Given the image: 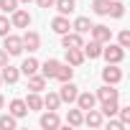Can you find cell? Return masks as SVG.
Segmentation results:
<instances>
[{
    "instance_id": "obj_30",
    "label": "cell",
    "mask_w": 130,
    "mask_h": 130,
    "mask_svg": "<svg viewBox=\"0 0 130 130\" xmlns=\"http://www.w3.org/2000/svg\"><path fill=\"white\" fill-rule=\"evenodd\" d=\"M18 125V117H13L10 112L8 115H0V130H13Z\"/></svg>"
},
{
    "instance_id": "obj_39",
    "label": "cell",
    "mask_w": 130,
    "mask_h": 130,
    "mask_svg": "<svg viewBox=\"0 0 130 130\" xmlns=\"http://www.w3.org/2000/svg\"><path fill=\"white\" fill-rule=\"evenodd\" d=\"M18 3H33V0H18Z\"/></svg>"
},
{
    "instance_id": "obj_12",
    "label": "cell",
    "mask_w": 130,
    "mask_h": 130,
    "mask_svg": "<svg viewBox=\"0 0 130 130\" xmlns=\"http://www.w3.org/2000/svg\"><path fill=\"white\" fill-rule=\"evenodd\" d=\"M74 102H77V107H79V110H92V107L97 105V97H94L92 92H79Z\"/></svg>"
},
{
    "instance_id": "obj_23",
    "label": "cell",
    "mask_w": 130,
    "mask_h": 130,
    "mask_svg": "<svg viewBox=\"0 0 130 130\" xmlns=\"http://www.w3.org/2000/svg\"><path fill=\"white\" fill-rule=\"evenodd\" d=\"M72 28H74L77 33H82V36H84V33H89V28H92V21H89L87 15H79V18L72 23Z\"/></svg>"
},
{
    "instance_id": "obj_29",
    "label": "cell",
    "mask_w": 130,
    "mask_h": 130,
    "mask_svg": "<svg viewBox=\"0 0 130 130\" xmlns=\"http://www.w3.org/2000/svg\"><path fill=\"white\" fill-rule=\"evenodd\" d=\"M110 3H112V0H92V10H94L97 15H107Z\"/></svg>"
},
{
    "instance_id": "obj_24",
    "label": "cell",
    "mask_w": 130,
    "mask_h": 130,
    "mask_svg": "<svg viewBox=\"0 0 130 130\" xmlns=\"http://www.w3.org/2000/svg\"><path fill=\"white\" fill-rule=\"evenodd\" d=\"M82 120H84V110H79V107H77V110H69V112H67V122H69L72 127H79V125H82Z\"/></svg>"
},
{
    "instance_id": "obj_1",
    "label": "cell",
    "mask_w": 130,
    "mask_h": 130,
    "mask_svg": "<svg viewBox=\"0 0 130 130\" xmlns=\"http://www.w3.org/2000/svg\"><path fill=\"white\" fill-rule=\"evenodd\" d=\"M100 56H105V61H107V64H120V61L125 59V48H122L120 43L107 41V43L102 46V54H100Z\"/></svg>"
},
{
    "instance_id": "obj_40",
    "label": "cell",
    "mask_w": 130,
    "mask_h": 130,
    "mask_svg": "<svg viewBox=\"0 0 130 130\" xmlns=\"http://www.w3.org/2000/svg\"><path fill=\"white\" fill-rule=\"evenodd\" d=\"M0 84H3V79H0Z\"/></svg>"
},
{
    "instance_id": "obj_11",
    "label": "cell",
    "mask_w": 130,
    "mask_h": 130,
    "mask_svg": "<svg viewBox=\"0 0 130 130\" xmlns=\"http://www.w3.org/2000/svg\"><path fill=\"white\" fill-rule=\"evenodd\" d=\"M59 125H61V120H59L56 110H48V112L41 115V127H43V130H56Z\"/></svg>"
},
{
    "instance_id": "obj_36",
    "label": "cell",
    "mask_w": 130,
    "mask_h": 130,
    "mask_svg": "<svg viewBox=\"0 0 130 130\" xmlns=\"http://www.w3.org/2000/svg\"><path fill=\"white\" fill-rule=\"evenodd\" d=\"M5 64H8V51H5V48H0V69H3Z\"/></svg>"
},
{
    "instance_id": "obj_25",
    "label": "cell",
    "mask_w": 130,
    "mask_h": 130,
    "mask_svg": "<svg viewBox=\"0 0 130 130\" xmlns=\"http://www.w3.org/2000/svg\"><path fill=\"white\" fill-rule=\"evenodd\" d=\"M38 72V61L33 59V56H28L23 64H21V74H26V77H31V74H36Z\"/></svg>"
},
{
    "instance_id": "obj_21",
    "label": "cell",
    "mask_w": 130,
    "mask_h": 130,
    "mask_svg": "<svg viewBox=\"0 0 130 130\" xmlns=\"http://www.w3.org/2000/svg\"><path fill=\"white\" fill-rule=\"evenodd\" d=\"M8 112H10L13 117H26V115H28V107H26L23 100H13L10 107H8Z\"/></svg>"
},
{
    "instance_id": "obj_3",
    "label": "cell",
    "mask_w": 130,
    "mask_h": 130,
    "mask_svg": "<svg viewBox=\"0 0 130 130\" xmlns=\"http://www.w3.org/2000/svg\"><path fill=\"white\" fill-rule=\"evenodd\" d=\"M77 94H79V89H77V84L69 79V82H61V89H59V100L61 102H67V105H72L74 100H77Z\"/></svg>"
},
{
    "instance_id": "obj_27",
    "label": "cell",
    "mask_w": 130,
    "mask_h": 130,
    "mask_svg": "<svg viewBox=\"0 0 130 130\" xmlns=\"http://www.w3.org/2000/svg\"><path fill=\"white\" fill-rule=\"evenodd\" d=\"M59 105H61L59 92H48V94L43 97V107H46V110H59Z\"/></svg>"
},
{
    "instance_id": "obj_4",
    "label": "cell",
    "mask_w": 130,
    "mask_h": 130,
    "mask_svg": "<svg viewBox=\"0 0 130 130\" xmlns=\"http://www.w3.org/2000/svg\"><path fill=\"white\" fill-rule=\"evenodd\" d=\"M102 82L105 84H120L122 82V72L117 64H107V67L102 69Z\"/></svg>"
},
{
    "instance_id": "obj_35",
    "label": "cell",
    "mask_w": 130,
    "mask_h": 130,
    "mask_svg": "<svg viewBox=\"0 0 130 130\" xmlns=\"http://www.w3.org/2000/svg\"><path fill=\"white\" fill-rule=\"evenodd\" d=\"M36 5L43 8V10H48V8H54V0H36Z\"/></svg>"
},
{
    "instance_id": "obj_10",
    "label": "cell",
    "mask_w": 130,
    "mask_h": 130,
    "mask_svg": "<svg viewBox=\"0 0 130 130\" xmlns=\"http://www.w3.org/2000/svg\"><path fill=\"white\" fill-rule=\"evenodd\" d=\"M84 112H87V115H84V120H82L84 125H89V127H102L105 115H102L100 110H94V107H92V110H84Z\"/></svg>"
},
{
    "instance_id": "obj_28",
    "label": "cell",
    "mask_w": 130,
    "mask_h": 130,
    "mask_svg": "<svg viewBox=\"0 0 130 130\" xmlns=\"http://www.w3.org/2000/svg\"><path fill=\"white\" fill-rule=\"evenodd\" d=\"M117 107H120L117 100H110V102H102V110H100V112H102L105 117H115V115H117Z\"/></svg>"
},
{
    "instance_id": "obj_17",
    "label": "cell",
    "mask_w": 130,
    "mask_h": 130,
    "mask_svg": "<svg viewBox=\"0 0 130 130\" xmlns=\"http://www.w3.org/2000/svg\"><path fill=\"white\" fill-rule=\"evenodd\" d=\"M69 28H72V23H69V18H67V15H56V18L51 21V31H54V33H59V36H61V33H67Z\"/></svg>"
},
{
    "instance_id": "obj_32",
    "label": "cell",
    "mask_w": 130,
    "mask_h": 130,
    "mask_svg": "<svg viewBox=\"0 0 130 130\" xmlns=\"http://www.w3.org/2000/svg\"><path fill=\"white\" fill-rule=\"evenodd\" d=\"M10 28H13V26H10V18H8V15H0V36H8Z\"/></svg>"
},
{
    "instance_id": "obj_38",
    "label": "cell",
    "mask_w": 130,
    "mask_h": 130,
    "mask_svg": "<svg viewBox=\"0 0 130 130\" xmlns=\"http://www.w3.org/2000/svg\"><path fill=\"white\" fill-rule=\"evenodd\" d=\"M3 107H5V97H3V94H0V110H3Z\"/></svg>"
},
{
    "instance_id": "obj_22",
    "label": "cell",
    "mask_w": 130,
    "mask_h": 130,
    "mask_svg": "<svg viewBox=\"0 0 130 130\" xmlns=\"http://www.w3.org/2000/svg\"><path fill=\"white\" fill-rule=\"evenodd\" d=\"M72 77H74V67H69V64H59L54 79H59V82H69Z\"/></svg>"
},
{
    "instance_id": "obj_13",
    "label": "cell",
    "mask_w": 130,
    "mask_h": 130,
    "mask_svg": "<svg viewBox=\"0 0 130 130\" xmlns=\"http://www.w3.org/2000/svg\"><path fill=\"white\" fill-rule=\"evenodd\" d=\"M84 51L82 48H67V64H69V67H82V64H84Z\"/></svg>"
},
{
    "instance_id": "obj_33",
    "label": "cell",
    "mask_w": 130,
    "mask_h": 130,
    "mask_svg": "<svg viewBox=\"0 0 130 130\" xmlns=\"http://www.w3.org/2000/svg\"><path fill=\"white\" fill-rule=\"evenodd\" d=\"M117 43H120L122 48H127V46H130V31H120V33H117Z\"/></svg>"
},
{
    "instance_id": "obj_34",
    "label": "cell",
    "mask_w": 130,
    "mask_h": 130,
    "mask_svg": "<svg viewBox=\"0 0 130 130\" xmlns=\"http://www.w3.org/2000/svg\"><path fill=\"white\" fill-rule=\"evenodd\" d=\"M117 115L122 125H130V107H117Z\"/></svg>"
},
{
    "instance_id": "obj_31",
    "label": "cell",
    "mask_w": 130,
    "mask_h": 130,
    "mask_svg": "<svg viewBox=\"0 0 130 130\" xmlns=\"http://www.w3.org/2000/svg\"><path fill=\"white\" fill-rule=\"evenodd\" d=\"M18 8V0H0V10L3 13H13Z\"/></svg>"
},
{
    "instance_id": "obj_2",
    "label": "cell",
    "mask_w": 130,
    "mask_h": 130,
    "mask_svg": "<svg viewBox=\"0 0 130 130\" xmlns=\"http://www.w3.org/2000/svg\"><path fill=\"white\" fill-rule=\"evenodd\" d=\"M5 41H3V48L8 51V56H18V54H23V41H21V36H13V33H8V36H3Z\"/></svg>"
},
{
    "instance_id": "obj_14",
    "label": "cell",
    "mask_w": 130,
    "mask_h": 130,
    "mask_svg": "<svg viewBox=\"0 0 130 130\" xmlns=\"http://www.w3.org/2000/svg\"><path fill=\"white\" fill-rule=\"evenodd\" d=\"M18 77H21V69L10 67V64H5L3 72H0V79H3L5 84H15V82H18Z\"/></svg>"
},
{
    "instance_id": "obj_19",
    "label": "cell",
    "mask_w": 130,
    "mask_h": 130,
    "mask_svg": "<svg viewBox=\"0 0 130 130\" xmlns=\"http://www.w3.org/2000/svg\"><path fill=\"white\" fill-rule=\"evenodd\" d=\"M54 8L59 10V15H69V13H74L77 3L74 0H54Z\"/></svg>"
},
{
    "instance_id": "obj_15",
    "label": "cell",
    "mask_w": 130,
    "mask_h": 130,
    "mask_svg": "<svg viewBox=\"0 0 130 130\" xmlns=\"http://www.w3.org/2000/svg\"><path fill=\"white\" fill-rule=\"evenodd\" d=\"M94 97H97L100 102H110V100H117V89H115V84H105V87L97 89Z\"/></svg>"
},
{
    "instance_id": "obj_8",
    "label": "cell",
    "mask_w": 130,
    "mask_h": 130,
    "mask_svg": "<svg viewBox=\"0 0 130 130\" xmlns=\"http://www.w3.org/2000/svg\"><path fill=\"white\" fill-rule=\"evenodd\" d=\"M89 33H92V38H94V41H100V43H107V41H112V31H110L107 26H102V23H100V26H94V23H92Z\"/></svg>"
},
{
    "instance_id": "obj_20",
    "label": "cell",
    "mask_w": 130,
    "mask_h": 130,
    "mask_svg": "<svg viewBox=\"0 0 130 130\" xmlns=\"http://www.w3.org/2000/svg\"><path fill=\"white\" fill-rule=\"evenodd\" d=\"M28 89H31V92H43V89H46V79H43L38 72L31 74V77H28Z\"/></svg>"
},
{
    "instance_id": "obj_9",
    "label": "cell",
    "mask_w": 130,
    "mask_h": 130,
    "mask_svg": "<svg viewBox=\"0 0 130 130\" xmlns=\"http://www.w3.org/2000/svg\"><path fill=\"white\" fill-rule=\"evenodd\" d=\"M59 59H46L43 64H38V69H41V77L43 79H54L56 77V69H59Z\"/></svg>"
},
{
    "instance_id": "obj_7",
    "label": "cell",
    "mask_w": 130,
    "mask_h": 130,
    "mask_svg": "<svg viewBox=\"0 0 130 130\" xmlns=\"http://www.w3.org/2000/svg\"><path fill=\"white\" fill-rule=\"evenodd\" d=\"M21 41H23V51L28 48V51L33 54V51H38V48H41V36H38L36 31H26V33L21 36Z\"/></svg>"
},
{
    "instance_id": "obj_18",
    "label": "cell",
    "mask_w": 130,
    "mask_h": 130,
    "mask_svg": "<svg viewBox=\"0 0 130 130\" xmlns=\"http://www.w3.org/2000/svg\"><path fill=\"white\" fill-rule=\"evenodd\" d=\"M102 46L105 43H100V41H89V43H84L82 46V51H84V56H89V59H100V54H102Z\"/></svg>"
},
{
    "instance_id": "obj_16",
    "label": "cell",
    "mask_w": 130,
    "mask_h": 130,
    "mask_svg": "<svg viewBox=\"0 0 130 130\" xmlns=\"http://www.w3.org/2000/svg\"><path fill=\"white\" fill-rule=\"evenodd\" d=\"M26 107H28V112H38V110H43V97L38 94V92H31L26 100Z\"/></svg>"
},
{
    "instance_id": "obj_37",
    "label": "cell",
    "mask_w": 130,
    "mask_h": 130,
    "mask_svg": "<svg viewBox=\"0 0 130 130\" xmlns=\"http://www.w3.org/2000/svg\"><path fill=\"white\" fill-rule=\"evenodd\" d=\"M110 127H112V130H122V127H125V125H122V122H120V120H110Z\"/></svg>"
},
{
    "instance_id": "obj_5",
    "label": "cell",
    "mask_w": 130,
    "mask_h": 130,
    "mask_svg": "<svg viewBox=\"0 0 130 130\" xmlns=\"http://www.w3.org/2000/svg\"><path fill=\"white\" fill-rule=\"evenodd\" d=\"M10 26H13V28H28V26H31V13L15 8V10L10 13Z\"/></svg>"
},
{
    "instance_id": "obj_6",
    "label": "cell",
    "mask_w": 130,
    "mask_h": 130,
    "mask_svg": "<svg viewBox=\"0 0 130 130\" xmlns=\"http://www.w3.org/2000/svg\"><path fill=\"white\" fill-rule=\"evenodd\" d=\"M61 46L64 48H82L84 46V38H82V33H72V31H67V33H61Z\"/></svg>"
},
{
    "instance_id": "obj_26",
    "label": "cell",
    "mask_w": 130,
    "mask_h": 130,
    "mask_svg": "<svg viewBox=\"0 0 130 130\" xmlns=\"http://www.w3.org/2000/svg\"><path fill=\"white\" fill-rule=\"evenodd\" d=\"M107 15H110V18H122V15H125V5H122V0H112Z\"/></svg>"
}]
</instances>
